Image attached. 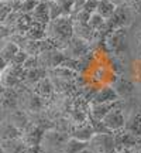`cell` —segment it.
Segmentation results:
<instances>
[{
  "label": "cell",
  "instance_id": "cell-1",
  "mask_svg": "<svg viewBox=\"0 0 141 153\" xmlns=\"http://www.w3.org/2000/svg\"><path fill=\"white\" fill-rule=\"evenodd\" d=\"M73 30V23L69 16L58 17L47 24V38H49L52 43L68 44L72 40Z\"/></svg>",
  "mask_w": 141,
  "mask_h": 153
},
{
  "label": "cell",
  "instance_id": "cell-2",
  "mask_svg": "<svg viewBox=\"0 0 141 153\" xmlns=\"http://www.w3.org/2000/svg\"><path fill=\"white\" fill-rule=\"evenodd\" d=\"M89 149L95 153H117L114 132H99L89 140Z\"/></svg>",
  "mask_w": 141,
  "mask_h": 153
},
{
  "label": "cell",
  "instance_id": "cell-3",
  "mask_svg": "<svg viewBox=\"0 0 141 153\" xmlns=\"http://www.w3.org/2000/svg\"><path fill=\"white\" fill-rule=\"evenodd\" d=\"M69 135L62 131H57V129H47L44 133L41 146L44 150H57V152H62L65 145L69 140Z\"/></svg>",
  "mask_w": 141,
  "mask_h": 153
},
{
  "label": "cell",
  "instance_id": "cell-4",
  "mask_svg": "<svg viewBox=\"0 0 141 153\" xmlns=\"http://www.w3.org/2000/svg\"><path fill=\"white\" fill-rule=\"evenodd\" d=\"M102 123H103L104 128L110 132H117V131L124 129L126 128V116H124V114H123V109L119 108V106L112 109L103 118Z\"/></svg>",
  "mask_w": 141,
  "mask_h": 153
},
{
  "label": "cell",
  "instance_id": "cell-5",
  "mask_svg": "<svg viewBox=\"0 0 141 153\" xmlns=\"http://www.w3.org/2000/svg\"><path fill=\"white\" fill-rule=\"evenodd\" d=\"M44 133H45V129H43L41 126H38L34 122H31L21 132V139L26 142L27 146H35V145H41Z\"/></svg>",
  "mask_w": 141,
  "mask_h": 153
},
{
  "label": "cell",
  "instance_id": "cell-6",
  "mask_svg": "<svg viewBox=\"0 0 141 153\" xmlns=\"http://www.w3.org/2000/svg\"><path fill=\"white\" fill-rule=\"evenodd\" d=\"M0 108L7 112H11L18 108V94L14 88L3 87L0 94Z\"/></svg>",
  "mask_w": 141,
  "mask_h": 153
},
{
  "label": "cell",
  "instance_id": "cell-7",
  "mask_svg": "<svg viewBox=\"0 0 141 153\" xmlns=\"http://www.w3.org/2000/svg\"><path fill=\"white\" fill-rule=\"evenodd\" d=\"M95 133H96V131H95L92 123L83 122V123H75V125L70 128L69 136L75 137L78 140H82V142H89Z\"/></svg>",
  "mask_w": 141,
  "mask_h": 153
},
{
  "label": "cell",
  "instance_id": "cell-8",
  "mask_svg": "<svg viewBox=\"0 0 141 153\" xmlns=\"http://www.w3.org/2000/svg\"><path fill=\"white\" fill-rule=\"evenodd\" d=\"M117 101H121V99L117 95L116 89L113 87L106 85V87H102L93 95L92 104H112V102H117Z\"/></svg>",
  "mask_w": 141,
  "mask_h": 153
},
{
  "label": "cell",
  "instance_id": "cell-9",
  "mask_svg": "<svg viewBox=\"0 0 141 153\" xmlns=\"http://www.w3.org/2000/svg\"><path fill=\"white\" fill-rule=\"evenodd\" d=\"M120 102H121V101L112 102V104H92L90 105V119L102 122L104 116L112 109L117 108V104H120Z\"/></svg>",
  "mask_w": 141,
  "mask_h": 153
},
{
  "label": "cell",
  "instance_id": "cell-10",
  "mask_svg": "<svg viewBox=\"0 0 141 153\" xmlns=\"http://www.w3.org/2000/svg\"><path fill=\"white\" fill-rule=\"evenodd\" d=\"M7 119L10 120L11 123L16 126L18 131H21V132L24 131V129H26L30 123H31V122H30V118H28V115L26 114V111L20 109V108H17V109L9 112Z\"/></svg>",
  "mask_w": 141,
  "mask_h": 153
},
{
  "label": "cell",
  "instance_id": "cell-11",
  "mask_svg": "<svg viewBox=\"0 0 141 153\" xmlns=\"http://www.w3.org/2000/svg\"><path fill=\"white\" fill-rule=\"evenodd\" d=\"M68 50H69V57H72V60H76L79 57H83L87 51V44L85 40H82L81 37H73L69 43L66 44Z\"/></svg>",
  "mask_w": 141,
  "mask_h": 153
},
{
  "label": "cell",
  "instance_id": "cell-12",
  "mask_svg": "<svg viewBox=\"0 0 141 153\" xmlns=\"http://www.w3.org/2000/svg\"><path fill=\"white\" fill-rule=\"evenodd\" d=\"M16 137H21V131H18L9 119H4L0 123V142Z\"/></svg>",
  "mask_w": 141,
  "mask_h": 153
},
{
  "label": "cell",
  "instance_id": "cell-13",
  "mask_svg": "<svg viewBox=\"0 0 141 153\" xmlns=\"http://www.w3.org/2000/svg\"><path fill=\"white\" fill-rule=\"evenodd\" d=\"M0 143H1V148H3V153H26V150H27V145L21 137L3 140Z\"/></svg>",
  "mask_w": 141,
  "mask_h": 153
},
{
  "label": "cell",
  "instance_id": "cell-14",
  "mask_svg": "<svg viewBox=\"0 0 141 153\" xmlns=\"http://www.w3.org/2000/svg\"><path fill=\"white\" fill-rule=\"evenodd\" d=\"M26 37L28 40H34V41H41L47 38V24L38 22H33L27 31H26Z\"/></svg>",
  "mask_w": 141,
  "mask_h": 153
},
{
  "label": "cell",
  "instance_id": "cell-15",
  "mask_svg": "<svg viewBox=\"0 0 141 153\" xmlns=\"http://www.w3.org/2000/svg\"><path fill=\"white\" fill-rule=\"evenodd\" d=\"M31 17H33L34 22L43 23V24H48L51 22L49 19V9H48V1L47 0H43L37 4V7L34 9V11L31 13Z\"/></svg>",
  "mask_w": 141,
  "mask_h": 153
},
{
  "label": "cell",
  "instance_id": "cell-16",
  "mask_svg": "<svg viewBox=\"0 0 141 153\" xmlns=\"http://www.w3.org/2000/svg\"><path fill=\"white\" fill-rule=\"evenodd\" d=\"M126 131L131 132L136 136H141V111L137 109L126 119Z\"/></svg>",
  "mask_w": 141,
  "mask_h": 153
},
{
  "label": "cell",
  "instance_id": "cell-17",
  "mask_svg": "<svg viewBox=\"0 0 141 153\" xmlns=\"http://www.w3.org/2000/svg\"><path fill=\"white\" fill-rule=\"evenodd\" d=\"M116 9L117 7H116V4H114L112 0H100L96 13H99L106 20V19H112L113 17V14L116 13Z\"/></svg>",
  "mask_w": 141,
  "mask_h": 153
},
{
  "label": "cell",
  "instance_id": "cell-18",
  "mask_svg": "<svg viewBox=\"0 0 141 153\" xmlns=\"http://www.w3.org/2000/svg\"><path fill=\"white\" fill-rule=\"evenodd\" d=\"M52 91H54V85L47 76L43 78L41 81H38L35 84V89H34V92L40 95L41 98H48L49 95L52 94Z\"/></svg>",
  "mask_w": 141,
  "mask_h": 153
},
{
  "label": "cell",
  "instance_id": "cell-19",
  "mask_svg": "<svg viewBox=\"0 0 141 153\" xmlns=\"http://www.w3.org/2000/svg\"><path fill=\"white\" fill-rule=\"evenodd\" d=\"M47 75V70L43 67H38V68H33V70H26L24 74V81L28 84H37L38 81H41L43 78H45Z\"/></svg>",
  "mask_w": 141,
  "mask_h": 153
},
{
  "label": "cell",
  "instance_id": "cell-20",
  "mask_svg": "<svg viewBox=\"0 0 141 153\" xmlns=\"http://www.w3.org/2000/svg\"><path fill=\"white\" fill-rule=\"evenodd\" d=\"M43 106H44V102L40 95H37L35 92L28 94L27 101H26V109L28 112H40L43 109Z\"/></svg>",
  "mask_w": 141,
  "mask_h": 153
},
{
  "label": "cell",
  "instance_id": "cell-21",
  "mask_svg": "<svg viewBox=\"0 0 141 153\" xmlns=\"http://www.w3.org/2000/svg\"><path fill=\"white\" fill-rule=\"evenodd\" d=\"M87 146H89V142H82V140H78L75 137H69V140L65 145L62 153H81Z\"/></svg>",
  "mask_w": 141,
  "mask_h": 153
},
{
  "label": "cell",
  "instance_id": "cell-22",
  "mask_svg": "<svg viewBox=\"0 0 141 153\" xmlns=\"http://www.w3.org/2000/svg\"><path fill=\"white\" fill-rule=\"evenodd\" d=\"M113 88L116 89V92H117V95L120 97V99L129 97V95L134 91V88H133V85H131V82L127 81V79H119Z\"/></svg>",
  "mask_w": 141,
  "mask_h": 153
},
{
  "label": "cell",
  "instance_id": "cell-23",
  "mask_svg": "<svg viewBox=\"0 0 141 153\" xmlns=\"http://www.w3.org/2000/svg\"><path fill=\"white\" fill-rule=\"evenodd\" d=\"M18 51H20V45H18V44H16L13 40H11V41H7V43L3 45V48L0 50V54L3 55V57H4L9 62H11L13 57H14Z\"/></svg>",
  "mask_w": 141,
  "mask_h": 153
},
{
  "label": "cell",
  "instance_id": "cell-24",
  "mask_svg": "<svg viewBox=\"0 0 141 153\" xmlns=\"http://www.w3.org/2000/svg\"><path fill=\"white\" fill-rule=\"evenodd\" d=\"M104 22H106V20H104L99 13H92V16H90V19H89V24H87V26L92 28L93 31H96V30L103 27Z\"/></svg>",
  "mask_w": 141,
  "mask_h": 153
},
{
  "label": "cell",
  "instance_id": "cell-25",
  "mask_svg": "<svg viewBox=\"0 0 141 153\" xmlns=\"http://www.w3.org/2000/svg\"><path fill=\"white\" fill-rule=\"evenodd\" d=\"M48 9H49V19H51V20H55V19H58V17L64 16V13H62V10H61V7L57 0H49Z\"/></svg>",
  "mask_w": 141,
  "mask_h": 153
},
{
  "label": "cell",
  "instance_id": "cell-26",
  "mask_svg": "<svg viewBox=\"0 0 141 153\" xmlns=\"http://www.w3.org/2000/svg\"><path fill=\"white\" fill-rule=\"evenodd\" d=\"M38 3H40L38 0H23V3L20 4V10L24 14H31Z\"/></svg>",
  "mask_w": 141,
  "mask_h": 153
},
{
  "label": "cell",
  "instance_id": "cell-27",
  "mask_svg": "<svg viewBox=\"0 0 141 153\" xmlns=\"http://www.w3.org/2000/svg\"><path fill=\"white\" fill-rule=\"evenodd\" d=\"M64 16H69L73 13V0H57Z\"/></svg>",
  "mask_w": 141,
  "mask_h": 153
},
{
  "label": "cell",
  "instance_id": "cell-28",
  "mask_svg": "<svg viewBox=\"0 0 141 153\" xmlns=\"http://www.w3.org/2000/svg\"><path fill=\"white\" fill-rule=\"evenodd\" d=\"M28 57H30V55H28L23 48H20V51H18V53L13 57V60H11L10 64H14V65H21L23 67V65H24V62L27 61Z\"/></svg>",
  "mask_w": 141,
  "mask_h": 153
},
{
  "label": "cell",
  "instance_id": "cell-29",
  "mask_svg": "<svg viewBox=\"0 0 141 153\" xmlns=\"http://www.w3.org/2000/svg\"><path fill=\"white\" fill-rule=\"evenodd\" d=\"M90 13H87L85 10H81L78 11L75 14V19H76V24H82V26H87L89 24V19H90Z\"/></svg>",
  "mask_w": 141,
  "mask_h": 153
},
{
  "label": "cell",
  "instance_id": "cell-30",
  "mask_svg": "<svg viewBox=\"0 0 141 153\" xmlns=\"http://www.w3.org/2000/svg\"><path fill=\"white\" fill-rule=\"evenodd\" d=\"M99 1H100V0H86V3L83 4V9H82V10L87 11V13H90V14H92V13H96Z\"/></svg>",
  "mask_w": 141,
  "mask_h": 153
},
{
  "label": "cell",
  "instance_id": "cell-31",
  "mask_svg": "<svg viewBox=\"0 0 141 153\" xmlns=\"http://www.w3.org/2000/svg\"><path fill=\"white\" fill-rule=\"evenodd\" d=\"M85 3H86V0H73V13L72 14H76L78 11H81Z\"/></svg>",
  "mask_w": 141,
  "mask_h": 153
},
{
  "label": "cell",
  "instance_id": "cell-32",
  "mask_svg": "<svg viewBox=\"0 0 141 153\" xmlns=\"http://www.w3.org/2000/svg\"><path fill=\"white\" fill-rule=\"evenodd\" d=\"M26 153H44V148L41 145H35V146H27Z\"/></svg>",
  "mask_w": 141,
  "mask_h": 153
},
{
  "label": "cell",
  "instance_id": "cell-33",
  "mask_svg": "<svg viewBox=\"0 0 141 153\" xmlns=\"http://www.w3.org/2000/svg\"><path fill=\"white\" fill-rule=\"evenodd\" d=\"M9 65H10V62L6 60L3 55L0 54V74H3V72L7 70V67H9Z\"/></svg>",
  "mask_w": 141,
  "mask_h": 153
},
{
  "label": "cell",
  "instance_id": "cell-34",
  "mask_svg": "<svg viewBox=\"0 0 141 153\" xmlns=\"http://www.w3.org/2000/svg\"><path fill=\"white\" fill-rule=\"evenodd\" d=\"M3 112H4V111L0 108V123H1V122L4 120V114H3Z\"/></svg>",
  "mask_w": 141,
  "mask_h": 153
},
{
  "label": "cell",
  "instance_id": "cell-35",
  "mask_svg": "<svg viewBox=\"0 0 141 153\" xmlns=\"http://www.w3.org/2000/svg\"><path fill=\"white\" fill-rule=\"evenodd\" d=\"M81 153H95V152H93L92 149H89V146H87V148H86V149H85V150H82V152H81Z\"/></svg>",
  "mask_w": 141,
  "mask_h": 153
},
{
  "label": "cell",
  "instance_id": "cell-36",
  "mask_svg": "<svg viewBox=\"0 0 141 153\" xmlns=\"http://www.w3.org/2000/svg\"><path fill=\"white\" fill-rule=\"evenodd\" d=\"M44 153H62V152H57V150H44Z\"/></svg>",
  "mask_w": 141,
  "mask_h": 153
},
{
  "label": "cell",
  "instance_id": "cell-37",
  "mask_svg": "<svg viewBox=\"0 0 141 153\" xmlns=\"http://www.w3.org/2000/svg\"><path fill=\"white\" fill-rule=\"evenodd\" d=\"M0 153H3V148H1V143H0Z\"/></svg>",
  "mask_w": 141,
  "mask_h": 153
},
{
  "label": "cell",
  "instance_id": "cell-38",
  "mask_svg": "<svg viewBox=\"0 0 141 153\" xmlns=\"http://www.w3.org/2000/svg\"><path fill=\"white\" fill-rule=\"evenodd\" d=\"M0 82H1V74H0Z\"/></svg>",
  "mask_w": 141,
  "mask_h": 153
},
{
  "label": "cell",
  "instance_id": "cell-39",
  "mask_svg": "<svg viewBox=\"0 0 141 153\" xmlns=\"http://www.w3.org/2000/svg\"><path fill=\"white\" fill-rule=\"evenodd\" d=\"M47 1H49V0H47Z\"/></svg>",
  "mask_w": 141,
  "mask_h": 153
}]
</instances>
